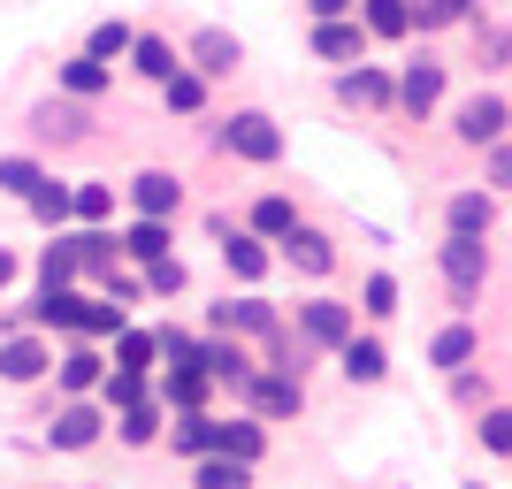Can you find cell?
<instances>
[{"instance_id": "31", "label": "cell", "mask_w": 512, "mask_h": 489, "mask_svg": "<svg viewBox=\"0 0 512 489\" xmlns=\"http://www.w3.org/2000/svg\"><path fill=\"white\" fill-rule=\"evenodd\" d=\"M291 222H299V199H283V192H260V199H253V214H245V230H253L260 245H276Z\"/></svg>"}, {"instance_id": "46", "label": "cell", "mask_w": 512, "mask_h": 489, "mask_svg": "<svg viewBox=\"0 0 512 489\" xmlns=\"http://www.w3.org/2000/svg\"><path fill=\"white\" fill-rule=\"evenodd\" d=\"M490 184H505V192H512V146H505V138L490 146Z\"/></svg>"}, {"instance_id": "27", "label": "cell", "mask_w": 512, "mask_h": 489, "mask_svg": "<svg viewBox=\"0 0 512 489\" xmlns=\"http://www.w3.org/2000/svg\"><path fill=\"white\" fill-rule=\"evenodd\" d=\"M490 222H497V192H451V199H444V230L490 237Z\"/></svg>"}, {"instance_id": "18", "label": "cell", "mask_w": 512, "mask_h": 489, "mask_svg": "<svg viewBox=\"0 0 512 489\" xmlns=\"http://www.w3.org/2000/svg\"><path fill=\"white\" fill-rule=\"evenodd\" d=\"M199 367H207V383H230V390H245L260 360L245 352V337H222V329H214V337H199Z\"/></svg>"}, {"instance_id": "42", "label": "cell", "mask_w": 512, "mask_h": 489, "mask_svg": "<svg viewBox=\"0 0 512 489\" xmlns=\"http://www.w3.org/2000/svg\"><path fill=\"white\" fill-rule=\"evenodd\" d=\"M360 314H367V321H390V314H398V276H383V268H375V276L360 283Z\"/></svg>"}, {"instance_id": "12", "label": "cell", "mask_w": 512, "mask_h": 489, "mask_svg": "<svg viewBox=\"0 0 512 489\" xmlns=\"http://www.w3.org/2000/svg\"><path fill=\"white\" fill-rule=\"evenodd\" d=\"M352 329H360V306H344V298H306L299 306V337L314 344V352H337Z\"/></svg>"}, {"instance_id": "9", "label": "cell", "mask_w": 512, "mask_h": 489, "mask_svg": "<svg viewBox=\"0 0 512 489\" xmlns=\"http://www.w3.org/2000/svg\"><path fill=\"white\" fill-rule=\"evenodd\" d=\"M130 199V214H153V222H176L184 214V176L176 169H138L130 184H115Z\"/></svg>"}, {"instance_id": "37", "label": "cell", "mask_w": 512, "mask_h": 489, "mask_svg": "<svg viewBox=\"0 0 512 489\" xmlns=\"http://www.w3.org/2000/svg\"><path fill=\"white\" fill-rule=\"evenodd\" d=\"M406 16H413V31H451V23H467L474 16V0H406Z\"/></svg>"}, {"instance_id": "48", "label": "cell", "mask_w": 512, "mask_h": 489, "mask_svg": "<svg viewBox=\"0 0 512 489\" xmlns=\"http://www.w3.org/2000/svg\"><path fill=\"white\" fill-rule=\"evenodd\" d=\"M16 268H23V260L8 253V245H0V291H8V283H16Z\"/></svg>"}, {"instance_id": "34", "label": "cell", "mask_w": 512, "mask_h": 489, "mask_svg": "<svg viewBox=\"0 0 512 489\" xmlns=\"http://www.w3.org/2000/svg\"><path fill=\"white\" fill-rule=\"evenodd\" d=\"M192 489H253V467H245V459L207 451V459H192Z\"/></svg>"}, {"instance_id": "22", "label": "cell", "mask_w": 512, "mask_h": 489, "mask_svg": "<svg viewBox=\"0 0 512 489\" xmlns=\"http://www.w3.org/2000/svg\"><path fill=\"white\" fill-rule=\"evenodd\" d=\"M207 451H222V459H245V467H260V451H268V421H207Z\"/></svg>"}, {"instance_id": "43", "label": "cell", "mask_w": 512, "mask_h": 489, "mask_svg": "<svg viewBox=\"0 0 512 489\" xmlns=\"http://www.w3.org/2000/svg\"><path fill=\"white\" fill-rule=\"evenodd\" d=\"M39 176H46V169H39V153H0V192H8V199H23Z\"/></svg>"}, {"instance_id": "28", "label": "cell", "mask_w": 512, "mask_h": 489, "mask_svg": "<svg viewBox=\"0 0 512 489\" xmlns=\"http://www.w3.org/2000/svg\"><path fill=\"white\" fill-rule=\"evenodd\" d=\"M482 352V337H474V321H451V329H436L428 337V367H444V375H459V367Z\"/></svg>"}, {"instance_id": "23", "label": "cell", "mask_w": 512, "mask_h": 489, "mask_svg": "<svg viewBox=\"0 0 512 489\" xmlns=\"http://www.w3.org/2000/svg\"><path fill=\"white\" fill-rule=\"evenodd\" d=\"M153 398L169 405V413H207L214 383H207V367H161V383H153Z\"/></svg>"}, {"instance_id": "16", "label": "cell", "mask_w": 512, "mask_h": 489, "mask_svg": "<svg viewBox=\"0 0 512 489\" xmlns=\"http://www.w3.org/2000/svg\"><path fill=\"white\" fill-rule=\"evenodd\" d=\"M276 306H268V298L260 291H245V298H222V306H207V329H222V337H268V329H276Z\"/></svg>"}, {"instance_id": "32", "label": "cell", "mask_w": 512, "mask_h": 489, "mask_svg": "<svg viewBox=\"0 0 512 489\" xmlns=\"http://www.w3.org/2000/svg\"><path fill=\"white\" fill-rule=\"evenodd\" d=\"M69 222H115V184H107V176L69 184Z\"/></svg>"}, {"instance_id": "38", "label": "cell", "mask_w": 512, "mask_h": 489, "mask_svg": "<svg viewBox=\"0 0 512 489\" xmlns=\"http://www.w3.org/2000/svg\"><path fill=\"white\" fill-rule=\"evenodd\" d=\"M153 360H161V344H153V329H115V367H130V375H153Z\"/></svg>"}, {"instance_id": "45", "label": "cell", "mask_w": 512, "mask_h": 489, "mask_svg": "<svg viewBox=\"0 0 512 489\" xmlns=\"http://www.w3.org/2000/svg\"><path fill=\"white\" fill-rule=\"evenodd\" d=\"M299 8H306V16H314V23H329V16H352L360 0H299Z\"/></svg>"}, {"instance_id": "40", "label": "cell", "mask_w": 512, "mask_h": 489, "mask_svg": "<svg viewBox=\"0 0 512 489\" xmlns=\"http://www.w3.org/2000/svg\"><path fill=\"white\" fill-rule=\"evenodd\" d=\"M138 398H153V375H130V367H107L100 375V405L107 413H123V405H138Z\"/></svg>"}, {"instance_id": "33", "label": "cell", "mask_w": 512, "mask_h": 489, "mask_svg": "<svg viewBox=\"0 0 512 489\" xmlns=\"http://www.w3.org/2000/svg\"><path fill=\"white\" fill-rule=\"evenodd\" d=\"M352 16H360V31H367V39H406V31H413L406 0H360Z\"/></svg>"}, {"instance_id": "1", "label": "cell", "mask_w": 512, "mask_h": 489, "mask_svg": "<svg viewBox=\"0 0 512 489\" xmlns=\"http://www.w3.org/2000/svg\"><path fill=\"white\" fill-rule=\"evenodd\" d=\"M23 138H31V146H54V153H77V146L100 138V107L69 100V92H46V100L23 107Z\"/></svg>"}, {"instance_id": "19", "label": "cell", "mask_w": 512, "mask_h": 489, "mask_svg": "<svg viewBox=\"0 0 512 489\" xmlns=\"http://www.w3.org/2000/svg\"><path fill=\"white\" fill-rule=\"evenodd\" d=\"M54 92H69V100H92V107H100L107 92H115V62H92L85 46H77L69 62H54Z\"/></svg>"}, {"instance_id": "10", "label": "cell", "mask_w": 512, "mask_h": 489, "mask_svg": "<svg viewBox=\"0 0 512 489\" xmlns=\"http://www.w3.org/2000/svg\"><path fill=\"white\" fill-rule=\"evenodd\" d=\"M390 100H398V77L375 62H352L337 69V107H352V115H390Z\"/></svg>"}, {"instance_id": "15", "label": "cell", "mask_w": 512, "mask_h": 489, "mask_svg": "<svg viewBox=\"0 0 512 489\" xmlns=\"http://www.w3.org/2000/svg\"><path fill=\"white\" fill-rule=\"evenodd\" d=\"M306 46H314V62H337V69H352V62H367V31H360V16H329V23H314L306 31Z\"/></svg>"}, {"instance_id": "14", "label": "cell", "mask_w": 512, "mask_h": 489, "mask_svg": "<svg viewBox=\"0 0 512 489\" xmlns=\"http://www.w3.org/2000/svg\"><path fill=\"white\" fill-rule=\"evenodd\" d=\"M276 245H283V260H291L299 276H314V283H321V276H337V237L314 230V222H291Z\"/></svg>"}, {"instance_id": "44", "label": "cell", "mask_w": 512, "mask_h": 489, "mask_svg": "<svg viewBox=\"0 0 512 489\" xmlns=\"http://www.w3.org/2000/svg\"><path fill=\"white\" fill-rule=\"evenodd\" d=\"M474 436H482V451H497V459H512V405H490Z\"/></svg>"}, {"instance_id": "47", "label": "cell", "mask_w": 512, "mask_h": 489, "mask_svg": "<svg viewBox=\"0 0 512 489\" xmlns=\"http://www.w3.org/2000/svg\"><path fill=\"white\" fill-rule=\"evenodd\" d=\"M451 390H459V405H482V398H490V383H482V375H467V367H459V383H451Z\"/></svg>"}, {"instance_id": "6", "label": "cell", "mask_w": 512, "mask_h": 489, "mask_svg": "<svg viewBox=\"0 0 512 489\" xmlns=\"http://www.w3.org/2000/svg\"><path fill=\"white\" fill-rule=\"evenodd\" d=\"M39 375H54V337L46 329H8L0 337V383L23 390V383H39Z\"/></svg>"}, {"instance_id": "4", "label": "cell", "mask_w": 512, "mask_h": 489, "mask_svg": "<svg viewBox=\"0 0 512 489\" xmlns=\"http://www.w3.org/2000/svg\"><path fill=\"white\" fill-rule=\"evenodd\" d=\"M237 398L253 405V421H299L306 413V375H291V367H253V383L237 390Z\"/></svg>"}, {"instance_id": "21", "label": "cell", "mask_w": 512, "mask_h": 489, "mask_svg": "<svg viewBox=\"0 0 512 489\" xmlns=\"http://www.w3.org/2000/svg\"><path fill=\"white\" fill-rule=\"evenodd\" d=\"M123 306H115V298L107 291H92V283H77V306H69V337H92V344H107L115 337V329H123Z\"/></svg>"}, {"instance_id": "35", "label": "cell", "mask_w": 512, "mask_h": 489, "mask_svg": "<svg viewBox=\"0 0 512 489\" xmlns=\"http://www.w3.org/2000/svg\"><path fill=\"white\" fill-rule=\"evenodd\" d=\"M130 39H138V23H130V16H107V23H92V31H85V54H92V62H123Z\"/></svg>"}, {"instance_id": "2", "label": "cell", "mask_w": 512, "mask_h": 489, "mask_svg": "<svg viewBox=\"0 0 512 489\" xmlns=\"http://www.w3.org/2000/svg\"><path fill=\"white\" fill-rule=\"evenodd\" d=\"M214 146L230 153V161H245V169H276L283 161V123L268 107H237V115L214 123Z\"/></svg>"}, {"instance_id": "36", "label": "cell", "mask_w": 512, "mask_h": 489, "mask_svg": "<svg viewBox=\"0 0 512 489\" xmlns=\"http://www.w3.org/2000/svg\"><path fill=\"white\" fill-rule=\"evenodd\" d=\"M146 298H184L192 291V268H184V253H161V260H146Z\"/></svg>"}, {"instance_id": "24", "label": "cell", "mask_w": 512, "mask_h": 489, "mask_svg": "<svg viewBox=\"0 0 512 489\" xmlns=\"http://www.w3.org/2000/svg\"><path fill=\"white\" fill-rule=\"evenodd\" d=\"M337 367H344V383H360V390H375L390 375V352L375 337H360V329H352V337L337 344Z\"/></svg>"}, {"instance_id": "25", "label": "cell", "mask_w": 512, "mask_h": 489, "mask_svg": "<svg viewBox=\"0 0 512 489\" xmlns=\"http://www.w3.org/2000/svg\"><path fill=\"white\" fill-rule=\"evenodd\" d=\"M107 428H115L130 451H146V444H161V428H169V405L138 398V405H123V413H107Z\"/></svg>"}, {"instance_id": "17", "label": "cell", "mask_w": 512, "mask_h": 489, "mask_svg": "<svg viewBox=\"0 0 512 489\" xmlns=\"http://www.w3.org/2000/svg\"><path fill=\"white\" fill-rule=\"evenodd\" d=\"M115 253H123L130 268H146V260L176 253V222H153V214H130V222H115Z\"/></svg>"}, {"instance_id": "30", "label": "cell", "mask_w": 512, "mask_h": 489, "mask_svg": "<svg viewBox=\"0 0 512 489\" xmlns=\"http://www.w3.org/2000/svg\"><path fill=\"white\" fill-rule=\"evenodd\" d=\"M153 92H161V107H169V115H207V77H199V69L192 62H184V69H176V77H161V85H153Z\"/></svg>"}, {"instance_id": "11", "label": "cell", "mask_w": 512, "mask_h": 489, "mask_svg": "<svg viewBox=\"0 0 512 489\" xmlns=\"http://www.w3.org/2000/svg\"><path fill=\"white\" fill-rule=\"evenodd\" d=\"M505 123H512L505 92H474V100L451 107V138H459V146H497V138H505Z\"/></svg>"}, {"instance_id": "8", "label": "cell", "mask_w": 512, "mask_h": 489, "mask_svg": "<svg viewBox=\"0 0 512 489\" xmlns=\"http://www.w3.org/2000/svg\"><path fill=\"white\" fill-rule=\"evenodd\" d=\"M107 436V405L100 398H69V405H54V421H46V444L54 451H92Z\"/></svg>"}, {"instance_id": "7", "label": "cell", "mask_w": 512, "mask_h": 489, "mask_svg": "<svg viewBox=\"0 0 512 489\" xmlns=\"http://www.w3.org/2000/svg\"><path fill=\"white\" fill-rule=\"evenodd\" d=\"M436 100H444V62H436V54H421V62L398 69V100H390V115L428 123V115H436Z\"/></svg>"}, {"instance_id": "49", "label": "cell", "mask_w": 512, "mask_h": 489, "mask_svg": "<svg viewBox=\"0 0 512 489\" xmlns=\"http://www.w3.org/2000/svg\"><path fill=\"white\" fill-rule=\"evenodd\" d=\"M474 489H482V482H474Z\"/></svg>"}, {"instance_id": "20", "label": "cell", "mask_w": 512, "mask_h": 489, "mask_svg": "<svg viewBox=\"0 0 512 489\" xmlns=\"http://www.w3.org/2000/svg\"><path fill=\"white\" fill-rule=\"evenodd\" d=\"M123 69L138 77V85H161V77H176V69H184V54H176L169 31H138V39H130V54H123Z\"/></svg>"}, {"instance_id": "39", "label": "cell", "mask_w": 512, "mask_h": 489, "mask_svg": "<svg viewBox=\"0 0 512 489\" xmlns=\"http://www.w3.org/2000/svg\"><path fill=\"white\" fill-rule=\"evenodd\" d=\"M62 283H77V245L69 230H54V245L39 253V291H62Z\"/></svg>"}, {"instance_id": "26", "label": "cell", "mask_w": 512, "mask_h": 489, "mask_svg": "<svg viewBox=\"0 0 512 489\" xmlns=\"http://www.w3.org/2000/svg\"><path fill=\"white\" fill-rule=\"evenodd\" d=\"M222 268H230V283L253 291V283L268 276V245H260L253 230H222Z\"/></svg>"}, {"instance_id": "13", "label": "cell", "mask_w": 512, "mask_h": 489, "mask_svg": "<svg viewBox=\"0 0 512 489\" xmlns=\"http://www.w3.org/2000/svg\"><path fill=\"white\" fill-rule=\"evenodd\" d=\"M100 375H107V360H100V344H92V337H69L62 352H54V390H62V398H92Z\"/></svg>"}, {"instance_id": "3", "label": "cell", "mask_w": 512, "mask_h": 489, "mask_svg": "<svg viewBox=\"0 0 512 489\" xmlns=\"http://www.w3.org/2000/svg\"><path fill=\"white\" fill-rule=\"evenodd\" d=\"M436 268H444V283H451V306L467 314L474 298H482V283H490V245H482V237L444 230V245H436Z\"/></svg>"}, {"instance_id": "5", "label": "cell", "mask_w": 512, "mask_h": 489, "mask_svg": "<svg viewBox=\"0 0 512 489\" xmlns=\"http://www.w3.org/2000/svg\"><path fill=\"white\" fill-rule=\"evenodd\" d=\"M184 62H192L207 85H230L237 69H245V39H237L230 23H199L192 39H184Z\"/></svg>"}, {"instance_id": "41", "label": "cell", "mask_w": 512, "mask_h": 489, "mask_svg": "<svg viewBox=\"0 0 512 489\" xmlns=\"http://www.w3.org/2000/svg\"><path fill=\"white\" fill-rule=\"evenodd\" d=\"M153 344H161V367H199V337H192V329L161 321V329H153Z\"/></svg>"}, {"instance_id": "29", "label": "cell", "mask_w": 512, "mask_h": 489, "mask_svg": "<svg viewBox=\"0 0 512 489\" xmlns=\"http://www.w3.org/2000/svg\"><path fill=\"white\" fill-rule=\"evenodd\" d=\"M23 207H31V222H39V230H69V184H62L54 169L23 192Z\"/></svg>"}]
</instances>
